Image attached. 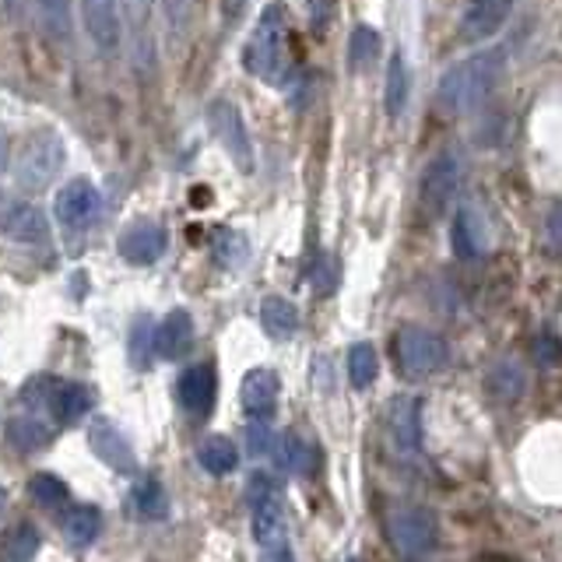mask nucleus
Segmentation results:
<instances>
[{
    "mask_svg": "<svg viewBox=\"0 0 562 562\" xmlns=\"http://www.w3.org/2000/svg\"><path fill=\"white\" fill-rule=\"evenodd\" d=\"M292 11L271 0L257 14V25L250 39L243 43V68L268 85H289L295 74V32H292Z\"/></svg>",
    "mask_w": 562,
    "mask_h": 562,
    "instance_id": "1",
    "label": "nucleus"
},
{
    "mask_svg": "<svg viewBox=\"0 0 562 562\" xmlns=\"http://www.w3.org/2000/svg\"><path fill=\"white\" fill-rule=\"evenodd\" d=\"M503 49H482V54H475L468 60L454 63L450 71L440 78V89H436V98L446 113H471L485 103L492 95V89L500 85L503 78Z\"/></svg>",
    "mask_w": 562,
    "mask_h": 562,
    "instance_id": "2",
    "label": "nucleus"
},
{
    "mask_svg": "<svg viewBox=\"0 0 562 562\" xmlns=\"http://www.w3.org/2000/svg\"><path fill=\"white\" fill-rule=\"evenodd\" d=\"M63 162H68V148L63 141L54 134V130H39V134H32L19 159H14V184L25 194H39L49 187V179H57V173L63 169Z\"/></svg>",
    "mask_w": 562,
    "mask_h": 562,
    "instance_id": "3",
    "label": "nucleus"
},
{
    "mask_svg": "<svg viewBox=\"0 0 562 562\" xmlns=\"http://www.w3.org/2000/svg\"><path fill=\"white\" fill-rule=\"evenodd\" d=\"M387 535L394 541V549L408 559H425L436 549L440 541V527L436 517L422 506H398L387 517Z\"/></svg>",
    "mask_w": 562,
    "mask_h": 562,
    "instance_id": "4",
    "label": "nucleus"
},
{
    "mask_svg": "<svg viewBox=\"0 0 562 562\" xmlns=\"http://www.w3.org/2000/svg\"><path fill=\"white\" fill-rule=\"evenodd\" d=\"M208 127L211 134L219 138V144L225 148V155L233 159L243 173H254V141H250V130H246V120L236 103H229V98H214L208 103Z\"/></svg>",
    "mask_w": 562,
    "mask_h": 562,
    "instance_id": "5",
    "label": "nucleus"
},
{
    "mask_svg": "<svg viewBox=\"0 0 562 562\" xmlns=\"http://www.w3.org/2000/svg\"><path fill=\"white\" fill-rule=\"evenodd\" d=\"M446 344L440 335L425 327H401L398 330V362L408 376H429L443 366Z\"/></svg>",
    "mask_w": 562,
    "mask_h": 562,
    "instance_id": "6",
    "label": "nucleus"
},
{
    "mask_svg": "<svg viewBox=\"0 0 562 562\" xmlns=\"http://www.w3.org/2000/svg\"><path fill=\"white\" fill-rule=\"evenodd\" d=\"M98 211H103V194H98V187L92 184V179H71L54 201L57 222L63 229H74V233L89 229L98 219Z\"/></svg>",
    "mask_w": 562,
    "mask_h": 562,
    "instance_id": "7",
    "label": "nucleus"
},
{
    "mask_svg": "<svg viewBox=\"0 0 562 562\" xmlns=\"http://www.w3.org/2000/svg\"><path fill=\"white\" fill-rule=\"evenodd\" d=\"M457 184H460V162L450 152L436 155L433 162L425 165V173H422V187H419L422 208L433 214V219H436V214H443L446 208H450V201H454Z\"/></svg>",
    "mask_w": 562,
    "mask_h": 562,
    "instance_id": "8",
    "label": "nucleus"
},
{
    "mask_svg": "<svg viewBox=\"0 0 562 562\" xmlns=\"http://www.w3.org/2000/svg\"><path fill=\"white\" fill-rule=\"evenodd\" d=\"M0 236H8L14 243H43L49 236L46 214L0 190Z\"/></svg>",
    "mask_w": 562,
    "mask_h": 562,
    "instance_id": "9",
    "label": "nucleus"
},
{
    "mask_svg": "<svg viewBox=\"0 0 562 562\" xmlns=\"http://www.w3.org/2000/svg\"><path fill=\"white\" fill-rule=\"evenodd\" d=\"M81 19L92 46L103 57H117L120 49V0H81Z\"/></svg>",
    "mask_w": 562,
    "mask_h": 562,
    "instance_id": "10",
    "label": "nucleus"
},
{
    "mask_svg": "<svg viewBox=\"0 0 562 562\" xmlns=\"http://www.w3.org/2000/svg\"><path fill=\"white\" fill-rule=\"evenodd\" d=\"M278 394H281V379L274 370H250L239 384V401L250 422H268L278 411Z\"/></svg>",
    "mask_w": 562,
    "mask_h": 562,
    "instance_id": "11",
    "label": "nucleus"
},
{
    "mask_svg": "<svg viewBox=\"0 0 562 562\" xmlns=\"http://www.w3.org/2000/svg\"><path fill=\"white\" fill-rule=\"evenodd\" d=\"M165 246H169V233L159 222H130L117 239L120 257L130 264H141V268L144 264H155L165 254Z\"/></svg>",
    "mask_w": 562,
    "mask_h": 562,
    "instance_id": "12",
    "label": "nucleus"
},
{
    "mask_svg": "<svg viewBox=\"0 0 562 562\" xmlns=\"http://www.w3.org/2000/svg\"><path fill=\"white\" fill-rule=\"evenodd\" d=\"M89 443H92V450L95 457L103 460L106 468L113 471H120V475H134L138 471V454H134V446H130V440L120 433L113 422H95L89 429Z\"/></svg>",
    "mask_w": 562,
    "mask_h": 562,
    "instance_id": "13",
    "label": "nucleus"
},
{
    "mask_svg": "<svg viewBox=\"0 0 562 562\" xmlns=\"http://www.w3.org/2000/svg\"><path fill=\"white\" fill-rule=\"evenodd\" d=\"M517 0H468L465 19H460V36L468 43H482L503 28Z\"/></svg>",
    "mask_w": 562,
    "mask_h": 562,
    "instance_id": "14",
    "label": "nucleus"
},
{
    "mask_svg": "<svg viewBox=\"0 0 562 562\" xmlns=\"http://www.w3.org/2000/svg\"><path fill=\"white\" fill-rule=\"evenodd\" d=\"M387 422H390V440L394 446L405 454V457H415L419 446H422V408L415 398H401L390 401V411H387Z\"/></svg>",
    "mask_w": 562,
    "mask_h": 562,
    "instance_id": "15",
    "label": "nucleus"
},
{
    "mask_svg": "<svg viewBox=\"0 0 562 562\" xmlns=\"http://www.w3.org/2000/svg\"><path fill=\"white\" fill-rule=\"evenodd\" d=\"M489 246L485 233V219L478 214L475 204H460L454 214V229H450V250L457 260H478Z\"/></svg>",
    "mask_w": 562,
    "mask_h": 562,
    "instance_id": "16",
    "label": "nucleus"
},
{
    "mask_svg": "<svg viewBox=\"0 0 562 562\" xmlns=\"http://www.w3.org/2000/svg\"><path fill=\"white\" fill-rule=\"evenodd\" d=\"M92 405H95L92 387H85V384H60V379L54 384V390H49V401H46L49 415H54L57 425H78L92 411Z\"/></svg>",
    "mask_w": 562,
    "mask_h": 562,
    "instance_id": "17",
    "label": "nucleus"
},
{
    "mask_svg": "<svg viewBox=\"0 0 562 562\" xmlns=\"http://www.w3.org/2000/svg\"><path fill=\"white\" fill-rule=\"evenodd\" d=\"M194 344V317L187 309H173L169 317H162L155 327V355L165 362H176L190 352Z\"/></svg>",
    "mask_w": 562,
    "mask_h": 562,
    "instance_id": "18",
    "label": "nucleus"
},
{
    "mask_svg": "<svg viewBox=\"0 0 562 562\" xmlns=\"http://www.w3.org/2000/svg\"><path fill=\"white\" fill-rule=\"evenodd\" d=\"M179 401L190 411V415H208L214 408V394H219V376L211 366H190L179 376Z\"/></svg>",
    "mask_w": 562,
    "mask_h": 562,
    "instance_id": "19",
    "label": "nucleus"
},
{
    "mask_svg": "<svg viewBox=\"0 0 562 562\" xmlns=\"http://www.w3.org/2000/svg\"><path fill=\"white\" fill-rule=\"evenodd\" d=\"M260 327L268 330L274 341H285L300 330V309L289 300H281V295H268V300L260 303Z\"/></svg>",
    "mask_w": 562,
    "mask_h": 562,
    "instance_id": "20",
    "label": "nucleus"
},
{
    "mask_svg": "<svg viewBox=\"0 0 562 562\" xmlns=\"http://www.w3.org/2000/svg\"><path fill=\"white\" fill-rule=\"evenodd\" d=\"M197 460H201V468L208 475L222 478V475H233L239 468V450L229 436H208L201 443V450H197Z\"/></svg>",
    "mask_w": 562,
    "mask_h": 562,
    "instance_id": "21",
    "label": "nucleus"
},
{
    "mask_svg": "<svg viewBox=\"0 0 562 562\" xmlns=\"http://www.w3.org/2000/svg\"><path fill=\"white\" fill-rule=\"evenodd\" d=\"M39 552V531L32 524H14L0 535V562H32Z\"/></svg>",
    "mask_w": 562,
    "mask_h": 562,
    "instance_id": "22",
    "label": "nucleus"
},
{
    "mask_svg": "<svg viewBox=\"0 0 562 562\" xmlns=\"http://www.w3.org/2000/svg\"><path fill=\"white\" fill-rule=\"evenodd\" d=\"M98 531H103V514H98L95 506H74L71 514L63 517V535H68V541L78 545V549L92 545Z\"/></svg>",
    "mask_w": 562,
    "mask_h": 562,
    "instance_id": "23",
    "label": "nucleus"
},
{
    "mask_svg": "<svg viewBox=\"0 0 562 562\" xmlns=\"http://www.w3.org/2000/svg\"><path fill=\"white\" fill-rule=\"evenodd\" d=\"M408 103V63L401 54H394L387 60V85H384V106L390 117H401Z\"/></svg>",
    "mask_w": 562,
    "mask_h": 562,
    "instance_id": "24",
    "label": "nucleus"
},
{
    "mask_svg": "<svg viewBox=\"0 0 562 562\" xmlns=\"http://www.w3.org/2000/svg\"><path fill=\"white\" fill-rule=\"evenodd\" d=\"M36 11L49 39L63 43L71 36V0H36Z\"/></svg>",
    "mask_w": 562,
    "mask_h": 562,
    "instance_id": "25",
    "label": "nucleus"
},
{
    "mask_svg": "<svg viewBox=\"0 0 562 562\" xmlns=\"http://www.w3.org/2000/svg\"><path fill=\"white\" fill-rule=\"evenodd\" d=\"M489 390L495 394V401H517L520 394H524V373L517 362H500L492 373H489Z\"/></svg>",
    "mask_w": 562,
    "mask_h": 562,
    "instance_id": "26",
    "label": "nucleus"
},
{
    "mask_svg": "<svg viewBox=\"0 0 562 562\" xmlns=\"http://www.w3.org/2000/svg\"><path fill=\"white\" fill-rule=\"evenodd\" d=\"M254 510V538L268 549V545H274L281 538V503L278 495H271V500H264Z\"/></svg>",
    "mask_w": 562,
    "mask_h": 562,
    "instance_id": "27",
    "label": "nucleus"
},
{
    "mask_svg": "<svg viewBox=\"0 0 562 562\" xmlns=\"http://www.w3.org/2000/svg\"><path fill=\"white\" fill-rule=\"evenodd\" d=\"M130 506L138 510L141 520H162L165 514H169V500H165V489L155 482V478H148L144 485L134 489V500H130Z\"/></svg>",
    "mask_w": 562,
    "mask_h": 562,
    "instance_id": "28",
    "label": "nucleus"
},
{
    "mask_svg": "<svg viewBox=\"0 0 562 562\" xmlns=\"http://www.w3.org/2000/svg\"><path fill=\"white\" fill-rule=\"evenodd\" d=\"M376 373H379V359H376L373 344H366V341L352 344V352H349V379H352V387L366 390L376 379Z\"/></svg>",
    "mask_w": 562,
    "mask_h": 562,
    "instance_id": "29",
    "label": "nucleus"
},
{
    "mask_svg": "<svg viewBox=\"0 0 562 562\" xmlns=\"http://www.w3.org/2000/svg\"><path fill=\"white\" fill-rule=\"evenodd\" d=\"M379 57V32L373 25H355L349 36V63L359 68H370V63Z\"/></svg>",
    "mask_w": 562,
    "mask_h": 562,
    "instance_id": "30",
    "label": "nucleus"
},
{
    "mask_svg": "<svg viewBox=\"0 0 562 562\" xmlns=\"http://www.w3.org/2000/svg\"><path fill=\"white\" fill-rule=\"evenodd\" d=\"M8 440L19 446V450L32 454V450H43V446L49 443V429L39 419H11Z\"/></svg>",
    "mask_w": 562,
    "mask_h": 562,
    "instance_id": "31",
    "label": "nucleus"
},
{
    "mask_svg": "<svg viewBox=\"0 0 562 562\" xmlns=\"http://www.w3.org/2000/svg\"><path fill=\"white\" fill-rule=\"evenodd\" d=\"M28 492H32V500H36L39 506H46V510H63V506H68V500H71L68 485H63L57 475H46V471L32 478Z\"/></svg>",
    "mask_w": 562,
    "mask_h": 562,
    "instance_id": "32",
    "label": "nucleus"
},
{
    "mask_svg": "<svg viewBox=\"0 0 562 562\" xmlns=\"http://www.w3.org/2000/svg\"><path fill=\"white\" fill-rule=\"evenodd\" d=\"M278 465L289 475H306L309 471V446L295 433H285L278 443Z\"/></svg>",
    "mask_w": 562,
    "mask_h": 562,
    "instance_id": "33",
    "label": "nucleus"
},
{
    "mask_svg": "<svg viewBox=\"0 0 562 562\" xmlns=\"http://www.w3.org/2000/svg\"><path fill=\"white\" fill-rule=\"evenodd\" d=\"M214 257H219L225 268H243V264L250 260V243L239 233H233V229H225V233H219V239H214Z\"/></svg>",
    "mask_w": 562,
    "mask_h": 562,
    "instance_id": "34",
    "label": "nucleus"
},
{
    "mask_svg": "<svg viewBox=\"0 0 562 562\" xmlns=\"http://www.w3.org/2000/svg\"><path fill=\"white\" fill-rule=\"evenodd\" d=\"M155 355V327L152 320H138L134 330H130V362H134L138 370H148V362Z\"/></svg>",
    "mask_w": 562,
    "mask_h": 562,
    "instance_id": "35",
    "label": "nucleus"
},
{
    "mask_svg": "<svg viewBox=\"0 0 562 562\" xmlns=\"http://www.w3.org/2000/svg\"><path fill=\"white\" fill-rule=\"evenodd\" d=\"M246 454H254V457L274 454V433L268 429V422H254L246 429Z\"/></svg>",
    "mask_w": 562,
    "mask_h": 562,
    "instance_id": "36",
    "label": "nucleus"
},
{
    "mask_svg": "<svg viewBox=\"0 0 562 562\" xmlns=\"http://www.w3.org/2000/svg\"><path fill=\"white\" fill-rule=\"evenodd\" d=\"M271 495H278V492H274V478H271L268 471H254V475H250V482H246V503L257 506V503H264V500H271Z\"/></svg>",
    "mask_w": 562,
    "mask_h": 562,
    "instance_id": "37",
    "label": "nucleus"
},
{
    "mask_svg": "<svg viewBox=\"0 0 562 562\" xmlns=\"http://www.w3.org/2000/svg\"><path fill=\"white\" fill-rule=\"evenodd\" d=\"M260 562H295V555H292V549H289V545L278 538L274 545H268V549H264Z\"/></svg>",
    "mask_w": 562,
    "mask_h": 562,
    "instance_id": "38",
    "label": "nucleus"
},
{
    "mask_svg": "<svg viewBox=\"0 0 562 562\" xmlns=\"http://www.w3.org/2000/svg\"><path fill=\"white\" fill-rule=\"evenodd\" d=\"M124 4L130 11V19H138V22H144L148 14L155 11V0H124Z\"/></svg>",
    "mask_w": 562,
    "mask_h": 562,
    "instance_id": "39",
    "label": "nucleus"
},
{
    "mask_svg": "<svg viewBox=\"0 0 562 562\" xmlns=\"http://www.w3.org/2000/svg\"><path fill=\"white\" fill-rule=\"evenodd\" d=\"M549 239H552L555 246H562V208H555V211H552V219H549Z\"/></svg>",
    "mask_w": 562,
    "mask_h": 562,
    "instance_id": "40",
    "label": "nucleus"
},
{
    "mask_svg": "<svg viewBox=\"0 0 562 562\" xmlns=\"http://www.w3.org/2000/svg\"><path fill=\"white\" fill-rule=\"evenodd\" d=\"M165 8H169V14L179 22V19H184V14L194 8V0H165Z\"/></svg>",
    "mask_w": 562,
    "mask_h": 562,
    "instance_id": "41",
    "label": "nucleus"
},
{
    "mask_svg": "<svg viewBox=\"0 0 562 562\" xmlns=\"http://www.w3.org/2000/svg\"><path fill=\"white\" fill-rule=\"evenodd\" d=\"M538 355H541L545 362H552V359L559 355V349H555V341H552V338H545V341L538 344Z\"/></svg>",
    "mask_w": 562,
    "mask_h": 562,
    "instance_id": "42",
    "label": "nucleus"
},
{
    "mask_svg": "<svg viewBox=\"0 0 562 562\" xmlns=\"http://www.w3.org/2000/svg\"><path fill=\"white\" fill-rule=\"evenodd\" d=\"M4 4H8V11L14 14V19H19V11L25 8V0H4Z\"/></svg>",
    "mask_w": 562,
    "mask_h": 562,
    "instance_id": "43",
    "label": "nucleus"
},
{
    "mask_svg": "<svg viewBox=\"0 0 562 562\" xmlns=\"http://www.w3.org/2000/svg\"><path fill=\"white\" fill-rule=\"evenodd\" d=\"M4 162H8V141L0 134V169H4Z\"/></svg>",
    "mask_w": 562,
    "mask_h": 562,
    "instance_id": "44",
    "label": "nucleus"
},
{
    "mask_svg": "<svg viewBox=\"0 0 562 562\" xmlns=\"http://www.w3.org/2000/svg\"><path fill=\"white\" fill-rule=\"evenodd\" d=\"M352 562H359V559H352Z\"/></svg>",
    "mask_w": 562,
    "mask_h": 562,
    "instance_id": "45",
    "label": "nucleus"
}]
</instances>
